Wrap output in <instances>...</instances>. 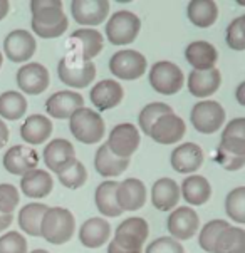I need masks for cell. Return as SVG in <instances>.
I'll return each mask as SVG.
<instances>
[{
    "mask_svg": "<svg viewBox=\"0 0 245 253\" xmlns=\"http://www.w3.org/2000/svg\"><path fill=\"white\" fill-rule=\"evenodd\" d=\"M76 230L74 215L66 208H49L42 218L41 237L52 245H64L72 238Z\"/></svg>",
    "mask_w": 245,
    "mask_h": 253,
    "instance_id": "1",
    "label": "cell"
},
{
    "mask_svg": "<svg viewBox=\"0 0 245 253\" xmlns=\"http://www.w3.org/2000/svg\"><path fill=\"white\" fill-rule=\"evenodd\" d=\"M69 129L72 136L84 144H96L104 136L106 126L101 114L94 109L81 108L69 119Z\"/></svg>",
    "mask_w": 245,
    "mask_h": 253,
    "instance_id": "2",
    "label": "cell"
},
{
    "mask_svg": "<svg viewBox=\"0 0 245 253\" xmlns=\"http://www.w3.org/2000/svg\"><path fill=\"white\" fill-rule=\"evenodd\" d=\"M141 31V20L130 10H118L106 24V37L113 45H128L136 41Z\"/></svg>",
    "mask_w": 245,
    "mask_h": 253,
    "instance_id": "3",
    "label": "cell"
},
{
    "mask_svg": "<svg viewBox=\"0 0 245 253\" xmlns=\"http://www.w3.org/2000/svg\"><path fill=\"white\" fill-rule=\"evenodd\" d=\"M148 81L153 91L163 94V96H173L183 87L185 76L183 71L176 64L170 61H160L154 62L153 67L149 69Z\"/></svg>",
    "mask_w": 245,
    "mask_h": 253,
    "instance_id": "4",
    "label": "cell"
},
{
    "mask_svg": "<svg viewBox=\"0 0 245 253\" xmlns=\"http://www.w3.org/2000/svg\"><path fill=\"white\" fill-rule=\"evenodd\" d=\"M57 76L66 85L76 89L88 87L96 77V66L91 61H83L74 55H64L59 61Z\"/></svg>",
    "mask_w": 245,
    "mask_h": 253,
    "instance_id": "5",
    "label": "cell"
},
{
    "mask_svg": "<svg viewBox=\"0 0 245 253\" xmlns=\"http://www.w3.org/2000/svg\"><path fill=\"white\" fill-rule=\"evenodd\" d=\"M148 69L146 57L138 50L124 49L118 50L109 59V71L114 77L121 81H135L140 79Z\"/></svg>",
    "mask_w": 245,
    "mask_h": 253,
    "instance_id": "6",
    "label": "cell"
},
{
    "mask_svg": "<svg viewBox=\"0 0 245 253\" xmlns=\"http://www.w3.org/2000/svg\"><path fill=\"white\" fill-rule=\"evenodd\" d=\"M190 121L201 134H213L225 123V109L220 102L212 99L196 102L190 113Z\"/></svg>",
    "mask_w": 245,
    "mask_h": 253,
    "instance_id": "7",
    "label": "cell"
},
{
    "mask_svg": "<svg viewBox=\"0 0 245 253\" xmlns=\"http://www.w3.org/2000/svg\"><path fill=\"white\" fill-rule=\"evenodd\" d=\"M148 233H149V226L146 220L140 216H131L119 223V226L114 231L113 242L116 245L124 248V250L141 252L143 243L148 238Z\"/></svg>",
    "mask_w": 245,
    "mask_h": 253,
    "instance_id": "8",
    "label": "cell"
},
{
    "mask_svg": "<svg viewBox=\"0 0 245 253\" xmlns=\"http://www.w3.org/2000/svg\"><path fill=\"white\" fill-rule=\"evenodd\" d=\"M104 47V41L96 29H79L67 39V55H74L83 61H91Z\"/></svg>",
    "mask_w": 245,
    "mask_h": 253,
    "instance_id": "9",
    "label": "cell"
},
{
    "mask_svg": "<svg viewBox=\"0 0 245 253\" xmlns=\"http://www.w3.org/2000/svg\"><path fill=\"white\" fill-rule=\"evenodd\" d=\"M140 129L131 123H121L111 129L107 136V148L118 158L130 160V156L140 148Z\"/></svg>",
    "mask_w": 245,
    "mask_h": 253,
    "instance_id": "10",
    "label": "cell"
},
{
    "mask_svg": "<svg viewBox=\"0 0 245 253\" xmlns=\"http://www.w3.org/2000/svg\"><path fill=\"white\" fill-rule=\"evenodd\" d=\"M166 226L171 238L183 242V240H190L198 231L200 218L192 207H180L171 211Z\"/></svg>",
    "mask_w": 245,
    "mask_h": 253,
    "instance_id": "11",
    "label": "cell"
},
{
    "mask_svg": "<svg viewBox=\"0 0 245 253\" xmlns=\"http://www.w3.org/2000/svg\"><path fill=\"white\" fill-rule=\"evenodd\" d=\"M37 42L29 31L17 29L12 31L3 41V50L12 62H25L36 54Z\"/></svg>",
    "mask_w": 245,
    "mask_h": 253,
    "instance_id": "12",
    "label": "cell"
},
{
    "mask_svg": "<svg viewBox=\"0 0 245 253\" xmlns=\"http://www.w3.org/2000/svg\"><path fill=\"white\" fill-rule=\"evenodd\" d=\"M116 203L123 211H136L146 203V186L138 178H126L118 183Z\"/></svg>",
    "mask_w": 245,
    "mask_h": 253,
    "instance_id": "13",
    "label": "cell"
},
{
    "mask_svg": "<svg viewBox=\"0 0 245 253\" xmlns=\"http://www.w3.org/2000/svg\"><path fill=\"white\" fill-rule=\"evenodd\" d=\"M17 84L29 96L42 94L49 87V71L39 62L25 64L17 72Z\"/></svg>",
    "mask_w": 245,
    "mask_h": 253,
    "instance_id": "14",
    "label": "cell"
},
{
    "mask_svg": "<svg viewBox=\"0 0 245 253\" xmlns=\"http://www.w3.org/2000/svg\"><path fill=\"white\" fill-rule=\"evenodd\" d=\"M185 132H187V126H185L183 119L175 113H170L161 116L153 124L148 136L158 144H175L183 138Z\"/></svg>",
    "mask_w": 245,
    "mask_h": 253,
    "instance_id": "15",
    "label": "cell"
},
{
    "mask_svg": "<svg viewBox=\"0 0 245 253\" xmlns=\"http://www.w3.org/2000/svg\"><path fill=\"white\" fill-rule=\"evenodd\" d=\"M71 14L81 25H99L109 15V2L106 0H74Z\"/></svg>",
    "mask_w": 245,
    "mask_h": 253,
    "instance_id": "16",
    "label": "cell"
},
{
    "mask_svg": "<svg viewBox=\"0 0 245 253\" xmlns=\"http://www.w3.org/2000/svg\"><path fill=\"white\" fill-rule=\"evenodd\" d=\"M170 163L176 173L193 174L203 165V151L195 143H183L171 151Z\"/></svg>",
    "mask_w": 245,
    "mask_h": 253,
    "instance_id": "17",
    "label": "cell"
},
{
    "mask_svg": "<svg viewBox=\"0 0 245 253\" xmlns=\"http://www.w3.org/2000/svg\"><path fill=\"white\" fill-rule=\"evenodd\" d=\"M76 161V149L67 139H52L44 149V163L52 173L59 174Z\"/></svg>",
    "mask_w": 245,
    "mask_h": 253,
    "instance_id": "18",
    "label": "cell"
},
{
    "mask_svg": "<svg viewBox=\"0 0 245 253\" xmlns=\"http://www.w3.org/2000/svg\"><path fill=\"white\" fill-rule=\"evenodd\" d=\"M123 96H124L123 85L113 79L99 81V83L94 84V87L89 92L91 102L94 108L98 109V113L116 108L123 101Z\"/></svg>",
    "mask_w": 245,
    "mask_h": 253,
    "instance_id": "19",
    "label": "cell"
},
{
    "mask_svg": "<svg viewBox=\"0 0 245 253\" xmlns=\"http://www.w3.org/2000/svg\"><path fill=\"white\" fill-rule=\"evenodd\" d=\"M84 108V97L72 91H59L46 102V111L55 119H71L77 109Z\"/></svg>",
    "mask_w": 245,
    "mask_h": 253,
    "instance_id": "20",
    "label": "cell"
},
{
    "mask_svg": "<svg viewBox=\"0 0 245 253\" xmlns=\"http://www.w3.org/2000/svg\"><path fill=\"white\" fill-rule=\"evenodd\" d=\"M39 156L34 149L27 148V146H12L10 149L3 156V166L10 174H17V176H24L25 173L32 169H37Z\"/></svg>",
    "mask_w": 245,
    "mask_h": 253,
    "instance_id": "21",
    "label": "cell"
},
{
    "mask_svg": "<svg viewBox=\"0 0 245 253\" xmlns=\"http://www.w3.org/2000/svg\"><path fill=\"white\" fill-rule=\"evenodd\" d=\"M222 84V74L218 69L208 71H193L188 74V91L195 97H208L218 91Z\"/></svg>",
    "mask_w": 245,
    "mask_h": 253,
    "instance_id": "22",
    "label": "cell"
},
{
    "mask_svg": "<svg viewBox=\"0 0 245 253\" xmlns=\"http://www.w3.org/2000/svg\"><path fill=\"white\" fill-rule=\"evenodd\" d=\"M180 186L171 178H160L153 183L151 188V203L160 211H170L176 208L180 201Z\"/></svg>",
    "mask_w": 245,
    "mask_h": 253,
    "instance_id": "23",
    "label": "cell"
},
{
    "mask_svg": "<svg viewBox=\"0 0 245 253\" xmlns=\"http://www.w3.org/2000/svg\"><path fill=\"white\" fill-rule=\"evenodd\" d=\"M185 57L188 64L193 67V71H208L213 69L218 61L217 49L205 41H195L187 45L185 49Z\"/></svg>",
    "mask_w": 245,
    "mask_h": 253,
    "instance_id": "24",
    "label": "cell"
},
{
    "mask_svg": "<svg viewBox=\"0 0 245 253\" xmlns=\"http://www.w3.org/2000/svg\"><path fill=\"white\" fill-rule=\"evenodd\" d=\"M111 225L104 218H89L79 228V240L86 248H99L109 242Z\"/></svg>",
    "mask_w": 245,
    "mask_h": 253,
    "instance_id": "25",
    "label": "cell"
},
{
    "mask_svg": "<svg viewBox=\"0 0 245 253\" xmlns=\"http://www.w3.org/2000/svg\"><path fill=\"white\" fill-rule=\"evenodd\" d=\"M31 10L32 22L46 27L57 25L67 19L62 10V2L59 0H34L31 2Z\"/></svg>",
    "mask_w": 245,
    "mask_h": 253,
    "instance_id": "26",
    "label": "cell"
},
{
    "mask_svg": "<svg viewBox=\"0 0 245 253\" xmlns=\"http://www.w3.org/2000/svg\"><path fill=\"white\" fill-rule=\"evenodd\" d=\"M54 188L52 176L44 169H32L20 179V190L29 198H44Z\"/></svg>",
    "mask_w": 245,
    "mask_h": 253,
    "instance_id": "27",
    "label": "cell"
},
{
    "mask_svg": "<svg viewBox=\"0 0 245 253\" xmlns=\"http://www.w3.org/2000/svg\"><path fill=\"white\" fill-rule=\"evenodd\" d=\"M130 166V160H123V158L114 156L113 153L109 151L107 144H101L96 151V156H94V168H96L98 173L104 178H116L121 176L124 171Z\"/></svg>",
    "mask_w": 245,
    "mask_h": 253,
    "instance_id": "28",
    "label": "cell"
},
{
    "mask_svg": "<svg viewBox=\"0 0 245 253\" xmlns=\"http://www.w3.org/2000/svg\"><path fill=\"white\" fill-rule=\"evenodd\" d=\"M218 146L235 156H245V118H235L227 124Z\"/></svg>",
    "mask_w": 245,
    "mask_h": 253,
    "instance_id": "29",
    "label": "cell"
},
{
    "mask_svg": "<svg viewBox=\"0 0 245 253\" xmlns=\"http://www.w3.org/2000/svg\"><path fill=\"white\" fill-rule=\"evenodd\" d=\"M182 196L192 207H200L205 205L212 196V186H210L208 179L200 174H193V176H187L182 183Z\"/></svg>",
    "mask_w": 245,
    "mask_h": 253,
    "instance_id": "30",
    "label": "cell"
},
{
    "mask_svg": "<svg viewBox=\"0 0 245 253\" xmlns=\"http://www.w3.org/2000/svg\"><path fill=\"white\" fill-rule=\"evenodd\" d=\"M52 134V123L49 118L42 114H32L25 119V123L20 127V136L29 144H42L49 136Z\"/></svg>",
    "mask_w": 245,
    "mask_h": 253,
    "instance_id": "31",
    "label": "cell"
},
{
    "mask_svg": "<svg viewBox=\"0 0 245 253\" xmlns=\"http://www.w3.org/2000/svg\"><path fill=\"white\" fill-rule=\"evenodd\" d=\"M116 188H118V181H114V179L102 181L99 186L96 188L94 203H96V208L99 210V213L102 216L116 218L123 213V210L116 203Z\"/></svg>",
    "mask_w": 245,
    "mask_h": 253,
    "instance_id": "32",
    "label": "cell"
},
{
    "mask_svg": "<svg viewBox=\"0 0 245 253\" xmlns=\"http://www.w3.org/2000/svg\"><path fill=\"white\" fill-rule=\"evenodd\" d=\"M187 15L193 25L207 29L217 20L218 5L213 0H193L187 7Z\"/></svg>",
    "mask_w": 245,
    "mask_h": 253,
    "instance_id": "33",
    "label": "cell"
},
{
    "mask_svg": "<svg viewBox=\"0 0 245 253\" xmlns=\"http://www.w3.org/2000/svg\"><path fill=\"white\" fill-rule=\"evenodd\" d=\"M49 207L42 203H29L19 211V225L31 237H41V225L42 218L47 213Z\"/></svg>",
    "mask_w": 245,
    "mask_h": 253,
    "instance_id": "34",
    "label": "cell"
},
{
    "mask_svg": "<svg viewBox=\"0 0 245 253\" xmlns=\"http://www.w3.org/2000/svg\"><path fill=\"white\" fill-rule=\"evenodd\" d=\"M213 253H245V230L239 226L223 230L215 243Z\"/></svg>",
    "mask_w": 245,
    "mask_h": 253,
    "instance_id": "35",
    "label": "cell"
},
{
    "mask_svg": "<svg viewBox=\"0 0 245 253\" xmlns=\"http://www.w3.org/2000/svg\"><path fill=\"white\" fill-rule=\"evenodd\" d=\"M27 111V99L17 91H7L0 96V116L8 121H17Z\"/></svg>",
    "mask_w": 245,
    "mask_h": 253,
    "instance_id": "36",
    "label": "cell"
},
{
    "mask_svg": "<svg viewBox=\"0 0 245 253\" xmlns=\"http://www.w3.org/2000/svg\"><path fill=\"white\" fill-rule=\"evenodd\" d=\"M173 113V109L170 108L168 104L165 102H149L146 104L143 109L140 111L138 114V123H140V127L145 134H149V129L153 127V124L165 114H170Z\"/></svg>",
    "mask_w": 245,
    "mask_h": 253,
    "instance_id": "37",
    "label": "cell"
},
{
    "mask_svg": "<svg viewBox=\"0 0 245 253\" xmlns=\"http://www.w3.org/2000/svg\"><path fill=\"white\" fill-rule=\"evenodd\" d=\"M230 226L229 221L225 220H212L208 221L203 228L200 230V237H198V243L201 247V250H205L207 253H213L215 250V243H217L218 237L223 230H227Z\"/></svg>",
    "mask_w": 245,
    "mask_h": 253,
    "instance_id": "38",
    "label": "cell"
},
{
    "mask_svg": "<svg viewBox=\"0 0 245 253\" xmlns=\"http://www.w3.org/2000/svg\"><path fill=\"white\" fill-rule=\"evenodd\" d=\"M225 211L234 221L245 225V186L235 188L227 195Z\"/></svg>",
    "mask_w": 245,
    "mask_h": 253,
    "instance_id": "39",
    "label": "cell"
},
{
    "mask_svg": "<svg viewBox=\"0 0 245 253\" xmlns=\"http://www.w3.org/2000/svg\"><path fill=\"white\" fill-rule=\"evenodd\" d=\"M59 181H61L62 186L69 188V190H77L86 183L88 179V171H86V166L81 161H74L71 166H67L66 169L61 171L57 174Z\"/></svg>",
    "mask_w": 245,
    "mask_h": 253,
    "instance_id": "40",
    "label": "cell"
},
{
    "mask_svg": "<svg viewBox=\"0 0 245 253\" xmlns=\"http://www.w3.org/2000/svg\"><path fill=\"white\" fill-rule=\"evenodd\" d=\"M0 253H27V240L19 231H8L0 237Z\"/></svg>",
    "mask_w": 245,
    "mask_h": 253,
    "instance_id": "41",
    "label": "cell"
},
{
    "mask_svg": "<svg viewBox=\"0 0 245 253\" xmlns=\"http://www.w3.org/2000/svg\"><path fill=\"white\" fill-rule=\"evenodd\" d=\"M19 191L14 184L3 183L0 184V213L3 215H12V211L19 205Z\"/></svg>",
    "mask_w": 245,
    "mask_h": 253,
    "instance_id": "42",
    "label": "cell"
},
{
    "mask_svg": "<svg viewBox=\"0 0 245 253\" xmlns=\"http://www.w3.org/2000/svg\"><path fill=\"white\" fill-rule=\"evenodd\" d=\"M227 45L230 47L232 50H245V32L242 29V22H240V17L234 19L227 27Z\"/></svg>",
    "mask_w": 245,
    "mask_h": 253,
    "instance_id": "43",
    "label": "cell"
},
{
    "mask_svg": "<svg viewBox=\"0 0 245 253\" xmlns=\"http://www.w3.org/2000/svg\"><path fill=\"white\" fill-rule=\"evenodd\" d=\"M145 253H185V248L178 240L171 237H160L149 243Z\"/></svg>",
    "mask_w": 245,
    "mask_h": 253,
    "instance_id": "44",
    "label": "cell"
},
{
    "mask_svg": "<svg viewBox=\"0 0 245 253\" xmlns=\"http://www.w3.org/2000/svg\"><path fill=\"white\" fill-rule=\"evenodd\" d=\"M217 163L227 171H239L240 168L245 166V156H235V154L223 151L220 146H218L217 148Z\"/></svg>",
    "mask_w": 245,
    "mask_h": 253,
    "instance_id": "45",
    "label": "cell"
},
{
    "mask_svg": "<svg viewBox=\"0 0 245 253\" xmlns=\"http://www.w3.org/2000/svg\"><path fill=\"white\" fill-rule=\"evenodd\" d=\"M67 25H69V20L67 19L62 20V22L57 25H50V27L32 22V31H34V34H37V36L42 39H55V37H61L62 34L67 31Z\"/></svg>",
    "mask_w": 245,
    "mask_h": 253,
    "instance_id": "46",
    "label": "cell"
},
{
    "mask_svg": "<svg viewBox=\"0 0 245 253\" xmlns=\"http://www.w3.org/2000/svg\"><path fill=\"white\" fill-rule=\"evenodd\" d=\"M235 99L240 106H244L245 108V81L244 83H240L237 85V89H235Z\"/></svg>",
    "mask_w": 245,
    "mask_h": 253,
    "instance_id": "47",
    "label": "cell"
},
{
    "mask_svg": "<svg viewBox=\"0 0 245 253\" xmlns=\"http://www.w3.org/2000/svg\"><path fill=\"white\" fill-rule=\"evenodd\" d=\"M7 141H8V127H7V124L0 119V149L7 144Z\"/></svg>",
    "mask_w": 245,
    "mask_h": 253,
    "instance_id": "48",
    "label": "cell"
},
{
    "mask_svg": "<svg viewBox=\"0 0 245 253\" xmlns=\"http://www.w3.org/2000/svg\"><path fill=\"white\" fill-rule=\"evenodd\" d=\"M107 253H141V252H130V250H124L119 245H116L114 242L107 243Z\"/></svg>",
    "mask_w": 245,
    "mask_h": 253,
    "instance_id": "49",
    "label": "cell"
},
{
    "mask_svg": "<svg viewBox=\"0 0 245 253\" xmlns=\"http://www.w3.org/2000/svg\"><path fill=\"white\" fill-rule=\"evenodd\" d=\"M12 223V215H3V213H0V231L7 230L8 226H10Z\"/></svg>",
    "mask_w": 245,
    "mask_h": 253,
    "instance_id": "50",
    "label": "cell"
},
{
    "mask_svg": "<svg viewBox=\"0 0 245 253\" xmlns=\"http://www.w3.org/2000/svg\"><path fill=\"white\" fill-rule=\"evenodd\" d=\"M8 10H10V3L7 0H0V20L8 14Z\"/></svg>",
    "mask_w": 245,
    "mask_h": 253,
    "instance_id": "51",
    "label": "cell"
},
{
    "mask_svg": "<svg viewBox=\"0 0 245 253\" xmlns=\"http://www.w3.org/2000/svg\"><path fill=\"white\" fill-rule=\"evenodd\" d=\"M240 22H242V29H244V32H245V14L240 15Z\"/></svg>",
    "mask_w": 245,
    "mask_h": 253,
    "instance_id": "52",
    "label": "cell"
},
{
    "mask_svg": "<svg viewBox=\"0 0 245 253\" xmlns=\"http://www.w3.org/2000/svg\"><path fill=\"white\" fill-rule=\"evenodd\" d=\"M31 253H49V252H47V250H34Z\"/></svg>",
    "mask_w": 245,
    "mask_h": 253,
    "instance_id": "53",
    "label": "cell"
},
{
    "mask_svg": "<svg viewBox=\"0 0 245 253\" xmlns=\"http://www.w3.org/2000/svg\"><path fill=\"white\" fill-rule=\"evenodd\" d=\"M2 62H3V55H2V52H0V67H2Z\"/></svg>",
    "mask_w": 245,
    "mask_h": 253,
    "instance_id": "54",
    "label": "cell"
},
{
    "mask_svg": "<svg viewBox=\"0 0 245 253\" xmlns=\"http://www.w3.org/2000/svg\"><path fill=\"white\" fill-rule=\"evenodd\" d=\"M239 5H244L245 7V0H239Z\"/></svg>",
    "mask_w": 245,
    "mask_h": 253,
    "instance_id": "55",
    "label": "cell"
}]
</instances>
